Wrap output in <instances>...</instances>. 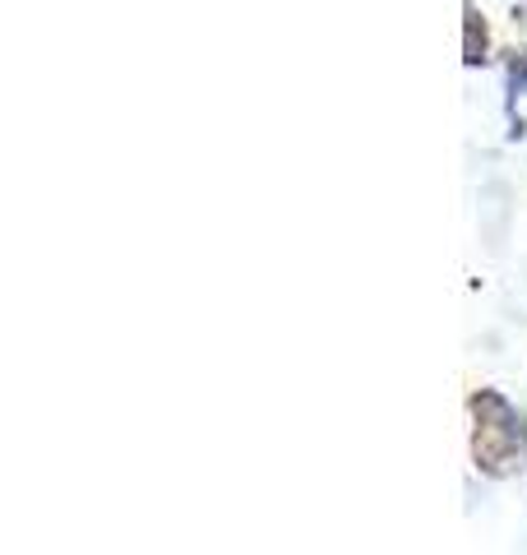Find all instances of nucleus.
Listing matches in <instances>:
<instances>
[{
    "label": "nucleus",
    "instance_id": "f257e3e1",
    "mask_svg": "<svg viewBox=\"0 0 527 555\" xmlns=\"http://www.w3.org/2000/svg\"><path fill=\"white\" fill-rule=\"evenodd\" d=\"M477 416H481V426H477V463L486 467V473H509V467L523 459L514 412H509L496 393H481L477 398Z\"/></svg>",
    "mask_w": 527,
    "mask_h": 555
},
{
    "label": "nucleus",
    "instance_id": "f03ea898",
    "mask_svg": "<svg viewBox=\"0 0 527 555\" xmlns=\"http://www.w3.org/2000/svg\"><path fill=\"white\" fill-rule=\"evenodd\" d=\"M463 61L467 65H481L486 61V28L477 20V10L467 5V47H463Z\"/></svg>",
    "mask_w": 527,
    "mask_h": 555
},
{
    "label": "nucleus",
    "instance_id": "7ed1b4c3",
    "mask_svg": "<svg viewBox=\"0 0 527 555\" xmlns=\"http://www.w3.org/2000/svg\"><path fill=\"white\" fill-rule=\"evenodd\" d=\"M509 93H527V51H518L509 65Z\"/></svg>",
    "mask_w": 527,
    "mask_h": 555
}]
</instances>
